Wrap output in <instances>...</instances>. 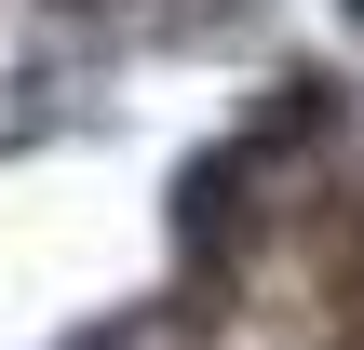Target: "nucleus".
<instances>
[{
	"instance_id": "obj_1",
	"label": "nucleus",
	"mask_w": 364,
	"mask_h": 350,
	"mask_svg": "<svg viewBox=\"0 0 364 350\" xmlns=\"http://www.w3.org/2000/svg\"><path fill=\"white\" fill-rule=\"evenodd\" d=\"M351 13H364V0H351Z\"/></svg>"
}]
</instances>
